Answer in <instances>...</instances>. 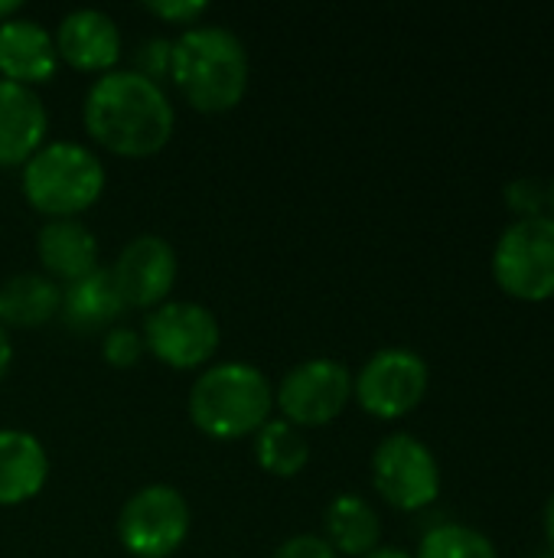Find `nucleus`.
Here are the masks:
<instances>
[{"mask_svg": "<svg viewBox=\"0 0 554 558\" xmlns=\"http://www.w3.org/2000/svg\"><path fill=\"white\" fill-rule=\"evenodd\" d=\"M542 526H545V539H549V553L554 556V494L545 504V517H542Z\"/></svg>", "mask_w": 554, "mask_h": 558, "instance_id": "cd10ccee", "label": "nucleus"}, {"mask_svg": "<svg viewBox=\"0 0 554 558\" xmlns=\"http://www.w3.org/2000/svg\"><path fill=\"white\" fill-rule=\"evenodd\" d=\"M493 278L516 301L554 298V219H513L493 248Z\"/></svg>", "mask_w": 554, "mask_h": 558, "instance_id": "39448f33", "label": "nucleus"}, {"mask_svg": "<svg viewBox=\"0 0 554 558\" xmlns=\"http://www.w3.org/2000/svg\"><path fill=\"white\" fill-rule=\"evenodd\" d=\"M362 558H415L408 556V553H402V549H376V553H369V556Z\"/></svg>", "mask_w": 554, "mask_h": 558, "instance_id": "c756f323", "label": "nucleus"}, {"mask_svg": "<svg viewBox=\"0 0 554 558\" xmlns=\"http://www.w3.org/2000/svg\"><path fill=\"white\" fill-rule=\"evenodd\" d=\"M144 350H147V347H144V337L134 333V330H127V327H114V330H108L104 340H101V356H104L114 369L134 366V363L140 360Z\"/></svg>", "mask_w": 554, "mask_h": 558, "instance_id": "5701e85b", "label": "nucleus"}, {"mask_svg": "<svg viewBox=\"0 0 554 558\" xmlns=\"http://www.w3.org/2000/svg\"><path fill=\"white\" fill-rule=\"evenodd\" d=\"M170 75L193 108L229 111L248 88L245 43L229 26H189L170 49Z\"/></svg>", "mask_w": 554, "mask_h": 558, "instance_id": "f03ea898", "label": "nucleus"}, {"mask_svg": "<svg viewBox=\"0 0 554 558\" xmlns=\"http://www.w3.org/2000/svg\"><path fill=\"white\" fill-rule=\"evenodd\" d=\"M62 320L78 330V333H98L108 330L121 314H124V301L111 281V271L95 268L91 275L65 284L62 291Z\"/></svg>", "mask_w": 554, "mask_h": 558, "instance_id": "f3484780", "label": "nucleus"}, {"mask_svg": "<svg viewBox=\"0 0 554 558\" xmlns=\"http://www.w3.org/2000/svg\"><path fill=\"white\" fill-rule=\"evenodd\" d=\"M542 558H554V556H552V553H545V556H542Z\"/></svg>", "mask_w": 554, "mask_h": 558, "instance_id": "2f4dec72", "label": "nucleus"}, {"mask_svg": "<svg viewBox=\"0 0 554 558\" xmlns=\"http://www.w3.org/2000/svg\"><path fill=\"white\" fill-rule=\"evenodd\" d=\"M189 536V507L176 487L150 484L124 500L118 513V539L137 558L173 556Z\"/></svg>", "mask_w": 554, "mask_h": 558, "instance_id": "0eeeda50", "label": "nucleus"}, {"mask_svg": "<svg viewBox=\"0 0 554 558\" xmlns=\"http://www.w3.org/2000/svg\"><path fill=\"white\" fill-rule=\"evenodd\" d=\"M147 10L167 23H183V26H193V20H199L209 7L202 0H150Z\"/></svg>", "mask_w": 554, "mask_h": 558, "instance_id": "393cba45", "label": "nucleus"}, {"mask_svg": "<svg viewBox=\"0 0 554 558\" xmlns=\"http://www.w3.org/2000/svg\"><path fill=\"white\" fill-rule=\"evenodd\" d=\"M506 206L516 213V219H532V216H545L549 213V186L535 177H519L509 180L503 190Z\"/></svg>", "mask_w": 554, "mask_h": 558, "instance_id": "4be33fe9", "label": "nucleus"}, {"mask_svg": "<svg viewBox=\"0 0 554 558\" xmlns=\"http://www.w3.org/2000/svg\"><path fill=\"white\" fill-rule=\"evenodd\" d=\"M323 526H327L323 539L336 549V556L362 558L376 553L382 543V520L372 510V504L362 500L359 494L333 497V504L323 513Z\"/></svg>", "mask_w": 554, "mask_h": 558, "instance_id": "a211bd4d", "label": "nucleus"}, {"mask_svg": "<svg viewBox=\"0 0 554 558\" xmlns=\"http://www.w3.org/2000/svg\"><path fill=\"white\" fill-rule=\"evenodd\" d=\"M59 52L52 33L39 20L10 16L0 23V72L10 82L36 85L56 72Z\"/></svg>", "mask_w": 554, "mask_h": 558, "instance_id": "4468645a", "label": "nucleus"}, {"mask_svg": "<svg viewBox=\"0 0 554 558\" xmlns=\"http://www.w3.org/2000/svg\"><path fill=\"white\" fill-rule=\"evenodd\" d=\"M349 399L353 376L346 363L330 356H317L294 366L274 392L278 409L291 425H330L333 418H340Z\"/></svg>", "mask_w": 554, "mask_h": 558, "instance_id": "9d476101", "label": "nucleus"}, {"mask_svg": "<svg viewBox=\"0 0 554 558\" xmlns=\"http://www.w3.org/2000/svg\"><path fill=\"white\" fill-rule=\"evenodd\" d=\"M271 405L274 389L251 363L209 366L189 389V418L212 438L255 435L271 418Z\"/></svg>", "mask_w": 554, "mask_h": 558, "instance_id": "7ed1b4c3", "label": "nucleus"}, {"mask_svg": "<svg viewBox=\"0 0 554 558\" xmlns=\"http://www.w3.org/2000/svg\"><path fill=\"white\" fill-rule=\"evenodd\" d=\"M271 558H340V556H336V549H333L323 536L300 533V536H291L287 543H281Z\"/></svg>", "mask_w": 554, "mask_h": 558, "instance_id": "b1692460", "label": "nucleus"}, {"mask_svg": "<svg viewBox=\"0 0 554 558\" xmlns=\"http://www.w3.org/2000/svg\"><path fill=\"white\" fill-rule=\"evenodd\" d=\"M62 291L49 275L20 271L0 284V324L7 327H39L59 314Z\"/></svg>", "mask_w": 554, "mask_h": 558, "instance_id": "6ab92c4d", "label": "nucleus"}, {"mask_svg": "<svg viewBox=\"0 0 554 558\" xmlns=\"http://www.w3.org/2000/svg\"><path fill=\"white\" fill-rule=\"evenodd\" d=\"M16 10H20V0H0V23H3V20H10Z\"/></svg>", "mask_w": 554, "mask_h": 558, "instance_id": "c85d7f7f", "label": "nucleus"}, {"mask_svg": "<svg viewBox=\"0 0 554 558\" xmlns=\"http://www.w3.org/2000/svg\"><path fill=\"white\" fill-rule=\"evenodd\" d=\"M56 52L82 72H111L121 56L118 23L95 7L69 10L56 26Z\"/></svg>", "mask_w": 554, "mask_h": 558, "instance_id": "f8f14e48", "label": "nucleus"}, {"mask_svg": "<svg viewBox=\"0 0 554 558\" xmlns=\"http://www.w3.org/2000/svg\"><path fill=\"white\" fill-rule=\"evenodd\" d=\"M255 458L268 474L294 477V474H300L307 468L310 445H307V438L300 435L297 425H291L284 418H268L255 432Z\"/></svg>", "mask_w": 554, "mask_h": 558, "instance_id": "aec40b11", "label": "nucleus"}, {"mask_svg": "<svg viewBox=\"0 0 554 558\" xmlns=\"http://www.w3.org/2000/svg\"><path fill=\"white\" fill-rule=\"evenodd\" d=\"M10 360H13V347H10V337H7V330H3V324H0V379H3L7 369H10Z\"/></svg>", "mask_w": 554, "mask_h": 558, "instance_id": "bb28decb", "label": "nucleus"}, {"mask_svg": "<svg viewBox=\"0 0 554 558\" xmlns=\"http://www.w3.org/2000/svg\"><path fill=\"white\" fill-rule=\"evenodd\" d=\"M46 134L42 98L20 82L0 78V167L26 163Z\"/></svg>", "mask_w": 554, "mask_h": 558, "instance_id": "ddd939ff", "label": "nucleus"}, {"mask_svg": "<svg viewBox=\"0 0 554 558\" xmlns=\"http://www.w3.org/2000/svg\"><path fill=\"white\" fill-rule=\"evenodd\" d=\"M101 160L75 141L46 144L23 163V193L29 206L52 219H75L101 196Z\"/></svg>", "mask_w": 554, "mask_h": 558, "instance_id": "20e7f679", "label": "nucleus"}, {"mask_svg": "<svg viewBox=\"0 0 554 558\" xmlns=\"http://www.w3.org/2000/svg\"><path fill=\"white\" fill-rule=\"evenodd\" d=\"M170 49H173L170 39H160V36L147 39L137 52V72L157 82L163 72H170Z\"/></svg>", "mask_w": 554, "mask_h": 558, "instance_id": "a878e982", "label": "nucleus"}, {"mask_svg": "<svg viewBox=\"0 0 554 558\" xmlns=\"http://www.w3.org/2000/svg\"><path fill=\"white\" fill-rule=\"evenodd\" d=\"M372 484L395 510L418 513L441 497V464L421 438L395 432L372 451Z\"/></svg>", "mask_w": 554, "mask_h": 558, "instance_id": "423d86ee", "label": "nucleus"}, {"mask_svg": "<svg viewBox=\"0 0 554 558\" xmlns=\"http://www.w3.org/2000/svg\"><path fill=\"white\" fill-rule=\"evenodd\" d=\"M144 347L173 369H196L219 350V320L196 301H167L144 317Z\"/></svg>", "mask_w": 554, "mask_h": 558, "instance_id": "1a4fd4ad", "label": "nucleus"}, {"mask_svg": "<svg viewBox=\"0 0 554 558\" xmlns=\"http://www.w3.org/2000/svg\"><path fill=\"white\" fill-rule=\"evenodd\" d=\"M49 458L39 438L20 428L0 432V507H16L42 490Z\"/></svg>", "mask_w": 554, "mask_h": 558, "instance_id": "2eb2a0df", "label": "nucleus"}, {"mask_svg": "<svg viewBox=\"0 0 554 558\" xmlns=\"http://www.w3.org/2000/svg\"><path fill=\"white\" fill-rule=\"evenodd\" d=\"M111 281L124 301V307H157L176 284V252L160 235L131 239L114 268Z\"/></svg>", "mask_w": 554, "mask_h": 558, "instance_id": "9b49d317", "label": "nucleus"}, {"mask_svg": "<svg viewBox=\"0 0 554 558\" xmlns=\"http://www.w3.org/2000/svg\"><path fill=\"white\" fill-rule=\"evenodd\" d=\"M415 558H500V553L487 533L467 523H441L421 536Z\"/></svg>", "mask_w": 554, "mask_h": 558, "instance_id": "412c9836", "label": "nucleus"}, {"mask_svg": "<svg viewBox=\"0 0 554 558\" xmlns=\"http://www.w3.org/2000/svg\"><path fill=\"white\" fill-rule=\"evenodd\" d=\"M82 121L85 131L111 154L150 157L170 141L176 114L160 82L137 69H111L91 82Z\"/></svg>", "mask_w": 554, "mask_h": 558, "instance_id": "f257e3e1", "label": "nucleus"}, {"mask_svg": "<svg viewBox=\"0 0 554 558\" xmlns=\"http://www.w3.org/2000/svg\"><path fill=\"white\" fill-rule=\"evenodd\" d=\"M431 373L424 356L408 347H385L366 360L353 379V396L376 418H402L421 405Z\"/></svg>", "mask_w": 554, "mask_h": 558, "instance_id": "6e6552de", "label": "nucleus"}, {"mask_svg": "<svg viewBox=\"0 0 554 558\" xmlns=\"http://www.w3.org/2000/svg\"><path fill=\"white\" fill-rule=\"evenodd\" d=\"M39 262L42 268L72 284L98 268V239L78 219H52L39 229Z\"/></svg>", "mask_w": 554, "mask_h": 558, "instance_id": "dca6fc26", "label": "nucleus"}, {"mask_svg": "<svg viewBox=\"0 0 554 558\" xmlns=\"http://www.w3.org/2000/svg\"><path fill=\"white\" fill-rule=\"evenodd\" d=\"M549 216L554 219V177L549 180Z\"/></svg>", "mask_w": 554, "mask_h": 558, "instance_id": "7c9ffc66", "label": "nucleus"}]
</instances>
